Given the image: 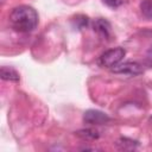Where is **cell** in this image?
<instances>
[{
	"label": "cell",
	"instance_id": "1",
	"mask_svg": "<svg viewBox=\"0 0 152 152\" xmlns=\"http://www.w3.org/2000/svg\"><path fill=\"white\" fill-rule=\"evenodd\" d=\"M11 27L20 33H27L33 31L38 25L37 11L27 5H20L14 7L8 17Z\"/></svg>",
	"mask_w": 152,
	"mask_h": 152
},
{
	"label": "cell",
	"instance_id": "2",
	"mask_svg": "<svg viewBox=\"0 0 152 152\" xmlns=\"http://www.w3.org/2000/svg\"><path fill=\"white\" fill-rule=\"evenodd\" d=\"M126 55V50L124 48H114V49H109L107 51H104L100 58H99V64L103 68H113L115 65H118L125 57Z\"/></svg>",
	"mask_w": 152,
	"mask_h": 152
},
{
	"label": "cell",
	"instance_id": "3",
	"mask_svg": "<svg viewBox=\"0 0 152 152\" xmlns=\"http://www.w3.org/2000/svg\"><path fill=\"white\" fill-rule=\"evenodd\" d=\"M110 118L106 113L97 110V109H88L83 114V122L87 125H91V126L103 125V124H107Z\"/></svg>",
	"mask_w": 152,
	"mask_h": 152
},
{
	"label": "cell",
	"instance_id": "4",
	"mask_svg": "<svg viewBox=\"0 0 152 152\" xmlns=\"http://www.w3.org/2000/svg\"><path fill=\"white\" fill-rule=\"evenodd\" d=\"M112 71L115 74H124V75H129V76H137L140 75L144 69L141 64L138 62H125V63H119L118 65L112 68Z\"/></svg>",
	"mask_w": 152,
	"mask_h": 152
},
{
	"label": "cell",
	"instance_id": "5",
	"mask_svg": "<svg viewBox=\"0 0 152 152\" xmlns=\"http://www.w3.org/2000/svg\"><path fill=\"white\" fill-rule=\"evenodd\" d=\"M94 31L103 38H108L110 36V24L104 18H97L93 21Z\"/></svg>",
	"mask_w": 152,
	"mask_h": 152
},
{
	"label": "cell",
	"instance_id": "6",
	"mask_svg": "<svg viewBox=\"0 0 152 152\" xmlns=\"http://www.w3.org/2000/svg\"><path fill=\"white\" fill-rule=\"evenodd\" d=\"M0 77L4 81H11V82H19L20 76L15 69L12 66H1L0 69Z\"/></svg>",
	"mask_w": 152,
	"mask_h": 152
},
{
	"label": "cell",
	"instance_id": "7",
	"mask_svg": "<svg viewBox=\"0 0 152 152\" xmlns=\"http://www.w3.org/2000/svg\"><path fill=\"white\" fill-rule=\"evenodd\" d=\"M116 147L121 151H132V150H135L137 146H138V141L137 140H133V139H129V138H126V137H121L120 139L116 140Z\"/></svg>",
	"mask_w": 152,
	"mask_h": 152
},
{
	"label": "cell",
	"instance_id": "8",
	"mask_svg": "<svg viewBox=\"0 0 152 152\" xmlns=\"http://www.w3.org/2000/svg\"><path fill=\"white\" fill-rule=\"evenodd\" d=\"M75 134L83 139V140H95V139H99L100 137V133L97 129L95 128H83V129H78L77 132H75Z\"/></svg>",
	"mask_w": 152,
	"mask_h": 152
},
{
	"label": "cell",
	"instance_id": "9",
	"mask_svg": "<svg viewBox=\"0 0 152 152\" xmlns=\"http://www.w3.org/2000/svg\"><path fill=\"white\" fill-rule=\"evenodd\" d=\"M140 12L146 19H152V0H141Z\"/></svg>",
	"mask_w": 152,
	"mask_h": 152
},
{
	"label": "cell",
	"instance_id": "10",
	"mask_svg": "<svg viewBox=\"0 0 152 152\" xmlns=\"http://www.w3.org/2000/svg\"><path fill=\"white\" fill-rule=\"evenodd\" d=\"M72 23H74V26H75L77 30H82V28H84V27L88 26V24H89V18H88L87 15L78 14V15H76V17L74 18Z\"/></svg>",
	"mask_w": 152,
	"mask_h": 152
},
{
	"label": "cell",
	"instance_id": "11",
	"mask_svg": "<svg viewBox=\"0 0 152 152\" xmlns=\"http://www.w3.org/2000/svg\"><path fill=\"white\" fill-rule=\"evenodd\" d=\"M103 2H104L107 6L112 7V8H116V7L121 6V5L125 2V0H103Z\"/></svg>",
	"mask_w": 152,
	"mask_h": 152
},
{
	"label": "cell",
	"instance_id": "12",
	"mask_svg": "<svg viewBox=\"0 0 152 152\" xmlns=\"http://www.w3.org/2000/svg\"><path fill=\"white\" fill-rule=\"evenodd\" d=\"M147 62H148L150 65H152V50H151L150 53L147 55Z\"/></svg>",
	"mask_w": 152,
	"mask_h": 152
},
{
	"label": "cell",
	"instance_id": "13",
	"mask_svg": "<svg viewBox=\"0 0 152 152\" xmlns=\"http://www.w3.org/2000/svg\"><path fill=\"white\" fill-rule=\"evenodd\" d=\"M151 120H152V118H151Z\"/></svg>",
	"mask_w": 152,
	"mask_h": 152
}]
</instances>
